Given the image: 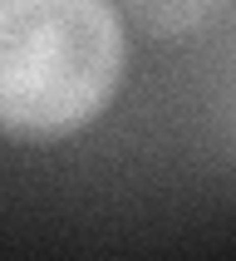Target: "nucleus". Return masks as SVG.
Segmentation results:
<instances>
[{
  "label": "nucleus",
  "mask_w": 236,
  "mask_h": 261,
  "mask_svg": "<svg viewBox=\"0 0 236 261\" xmlns=\"http://www.w3.org/2000/svg\"><path fill=\"white\" fill-rule=\"evenodd\" d=\"M113 5L148 40H182L192 30H202L206 15L217 10V0H113Z\"/></svg>",
  "instance_id": "2"
},
{
  "label": "nucleus",
  "mask_w": 236,
  "mask_h": 261,
  "mask_svg": "<svg viewBox=\"0 0 236 261\" xmlns=\"http://www.w3.org/2000/svg\"><path fill=\"white\" fill-rule=\"evenodd\" d=\"M128 79L113 0H0V138L59 143L94 128Z\"/></svg>",
  "instance_id": "1"
}]
</instances>
